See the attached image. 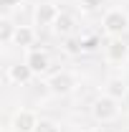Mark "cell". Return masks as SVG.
Segmentation results:
<instances>
[{
    "label": "cell",
    "instance_id": "cell-3",
    "mask_svg": "<svg viewBox=\"0 0 129 132\" xmlns=\"http://www.w3.org/2000/svg\"><path fill=\"white\" fill-rule=\"evenodd\" d=\"M46 86H48V92L53 97H68L71 92H76L79 79H76V74H71V71H56L48 81H46Z\"/></svg>",
    "mask_w": 129,
    "mask_h": 132
},
{
    "label": "cell",
    "instance_id": "cell-7",
    "mask_svg": "<svg viewBox=\"0 0 129 132\" xmlns=\"http://www.w3.org/2000/svg\"><path fill=\"white\" fill-rule=\"evenodd\" d=\"M5 76H8V81L15 84V86H25V84H31L33 79H35V74L31 71V66L25 64H13L8 66V71H5Z\"/></svg>",
    "mask_w": 129,
    "mask_h": 132
},
{
    "label": "cell",
    "instance_id": "cell-14",
    "mask_svg": "<svg viewBox=\"0 0 129 132\" xmlns=\"http://www.w3.org/2000/svg\"><path fill=\"white\" fill-rule=\"evenodd\" d=\"M63 41H66L63 51L68 53V56H79V53H84V48H81V38H79V36H71V38H63Z\"/></svg>",
    "mask_w": 129,
    "mask_h": 132
},
{
    "label": "cell",
    "instance_id": "cell-6",
    "mask_svg": "<svg viewBox=\"0 0 129 132\" xmlns=\"http://www.w3.org/2000/svg\"><path fill=\"white\" fill-rule=\"evenodd\" d=\"M104 56L112 64H124V61H129V46L122 38H109V43L104 46Z\"/></svg>",
    "mask_w": 129,
    "mask_h": 132
},
{
    "label": "cell",
    "instance_id": "cell-13",
    "mask_svg": "<svg viewBox=\"0 0 129 132\" xmlns=\"http://www.w3.org/2000/svg\"><path fill=\"white\" fill-rule=\"evenodd\" d=\"M81 48H84V53H91V51H96L99 46H101V36H96V33H81Z\"/></svg>",
    "mask_w": 129,
    "mask_h": 132
},
{
    "label": "cell",
    "instance_id": "cell-1",
    "mask_svg": "<svg viewBox=\"0 0 129 132\" xmlns=\"http://www.w3.org/2000/svg\"><path fill=\"white\" fill-rule=\"evenodd\" d=\"M101 28L109 38H124L129 33V13L122 8H109L101 18Z\"/></svg>",
    "mask_w": 129,
    "mask_h": 132
},
{
    "label": "cell",
    "instance_id": "cell-17",
    "mask_svg": "<svg viewBox=\"0 0 129 132\" xmlns=\"http://www.w3.org/2000/svg\"><path fill=\"white\" fill-rule=\"evenodd\" d=\"M3 3V8H5V15H10V10H15L23 5V0H0Z\"/></svg>",
    "mask_w": 129,
    "mask_h": 132
},
{
    "label": "cell",
    "instance_id": "cell-15",
    "mask_svg": "<svg viewBox=\"0 0 129 132\" xmlns=\"http://www.w3.org/2000/svg\"><path fill=\"white\" fill-rule=\"evenodd\" d=\"M33 132H61V125H58V122H53V119H46V117H41Z\"/></svg>",
    "mask_w": 129,
    "mask_h": 132
},
{
    "label": "cell",
    "instance_id": "cell-8",
    "mask_svg": "<svg viewBox=\"0 0 129 132\" xmlns=\"http://www.w3.org/2000/svg\"><path fill=\"white\" fill-rule=\"evenodd\" d=\"M41 117L35 114L33 109H18L13 117V132H33L38 125Z\"/></svg>",
    "mask_w": 129,
    "mask_h": 132
},
{
    "label": "cell",
    "instance_id": "cell-4",
    "mask_svg": "<svg viewBox=\"0 0 129 132\" xmlns=\"http://www.w3.org/2000/svg\"><path fill=\"white\" fill-rule=\"evenodd\" d=\"M63 10L56 5V3H38L35 5V10H33V20H35V26H41V28H53V23L58 20Z\"/></svg>",
    "mask_w": 129,
    "mask_h": 132
},
{
    "label": "cell",
    "instance_id": "cell-5",
    "mask_svg": "<svg viewBox=\"0 0 129 132\" xmlns=\"http://www.w3.org/2000/svg\"><path fill=\"white\" fill-rule=\"evenodd\" d=\"M25 64L31 66V71L35 76H43V74L51 71V56H48V51H43V48H31L25 53Z\"/></svg>",
    "mask_w": 129,
    "mask_h": 132
},
{
    "label": "cell",
    "instance_id": "cell-16",
    "mask_svg": "<svg viewBox=\"0 0 129 132\" xmlns=\"http://www.w3.org/2000/svg\"><path fill=\"white\" fill-rule=\"evenodd\" d=\"M106 5V0H79V8L84 13H99Z\"/></svg>",
    "mask_w": 129,
    "mask_h": 132
},
{
    "label": "cell",
    "instance_id": "cell-10",
    "mask_svg": "<svg viewBox=\"0 0 129 132\" xmlns=\"http://www.w3.org/2000/svg\"><path fill=\"white\" fill-rule=\"evenodd\" d=\"M33 43H35V28H31V26H18L15 36H13V46L31 51Z\"/></svg>",
    "mask_w": 129,
    "mask_h": 132
},
{
    "label": "cell",
    "instance_id": "cell-2",
    "mask_svg": "<svg viewBox=\"0 0 129 132\" xmlns=\"http://www.w3.org/2000/svg\"><path fill=\"white\" fill-rule=\"evenodd\" d=\"M122 114V107H119V99H112L109 94H101L91 102V117L101 122V125H106V122H114V119H119Z\"/></svg>",
    "mask_w": 129,
    "mask_h": 132
},
{
    "label": "cell",
    "instance_id": "cell-12",
    "mask_svg": "<svg viewBox=\"0 0 129 132\" xmlns=\"http://www.w3.org/2000/svg\"><path fill=\"white\" fill-rule=\"evenodd\" d=\"M15 28H18V26H13L10 15H3V18H0V43H3V46H13Z\"/></svg>",
    "mask_w": 129,
    "mask_h": 132
},
{
    "label": "cell",
    "instance_id": "cell-9",
    "mask_svg": "<svg viewBox=\"0 0 129 132\" xmlns=\"http://www.w3.org/2000/svg\"><path fill=\"white\" fill-rule=\"evenodd\" d=\"M76 28H79V20H76L73 13H61L58 20L53 23V33L61 36V38H71V36H76Z\"/></svg>",
    "mask_w": 129,
    "mask_h": 132
},
{
    "label": "cell",
    "instance_id": "cell-11",
    "mask_svg": "<svg viewBox=\"0 0 129 132\" xmlns=\"http://www.w3.org/2000/svg\"><path fill=\"white\" fill-rule=\"evenodd\" d=\"M104 94H109L112 99H122L127 97V81L122 79V76H112L109 81H106V86H104Z\"/></svg>",
    "mask_w": 129,
    "mask_h": 132
}]
</instances>
